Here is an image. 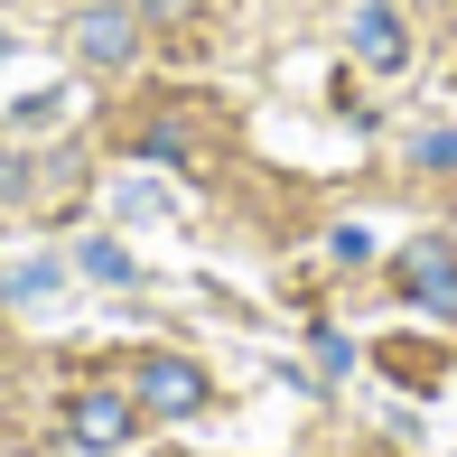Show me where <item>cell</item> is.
I'll list each match as a JSON object with an SVG mask.
<instances>
[{
    "instance_id": "6da1fadb",
    "label": "cell",
    "mask_w": 457,
    "mask_h": 457,
    "mask_svg": "<svg viewBox=\"0 0 457 457\" xmlns=\"http://www.w3.org/2000/svg\"><path fill=\"white\" fill-rule=\"evenodd\" d=\"M392 289H402L411 308H439V318H457V243H448V234L402 243V262H392Z\"/></svg>"
},
{
    "instance_id": "7a4b0ae2",
    "label": "cell",
    "mask_w": 457,
    "mask_h": 457,
    "mask_svg": "<svg viewBox=\"0 0 457 457\" xmlns=\"http://www.w3.org/2000/svg\"><path fill=\"white\" fill-rule=\"evenodd\" d=\"M66 429H75V448L112 457V448H131V429H140V402H131V392H112V383H85V392L66 402Z\"/></svg>"
},
{
    "instance_id": "3957f363",
    "label": "cell",
    "mask_w": 457,
    "mask_h": 457,
    "mask_svg": "<svg viewBox=\"0 0 457 457\" xmlns=\"http://www.w3.org/2000/svg\"><path fill=\"white\" fill-rule=\"evenodd\" d=\"M205 392H215V383H205L187 355H150V364L131 373V402L150 411V420H196V411H205Z\"/></svg>"
},
{
    "instance_id": "277c9868",
    "label": "cell",
    "mask_w": 457,
    "mask_h": 457,
    "mask_svg": "<svg viewBox=\"0 0 457 457\" xmlns=\"http://www.w3.org/2000/svg\"><path fill=\"white\" fill-rule=\"evenodd\" d=\"M75 56H85V66H131V56H140V10H131V0H85Z\"/></svg>"
},
{
    "instance_id": "5b68a950",
    "label": "cell",
    "mask_w": 457,
    "mask_h": 457,
    "mask_svg": "<svg viewBox=\"0 0 457 457\" xmlns=\"http://www.w3.org/2000/svg\"><path fill=\"white\" fill-rule=\"evenodd\" d=\"M345 37H355V56H364L373 75H402V66H411V29H402V10H392V0H355Z\"/></svg>"
},
{
    "instance_id": "8992f818",
    "label": "cell",
    "mask_w": 457,
    "mask_h": 457,
    "mask_svg": "<svg viewBox=\"0 0 457 457\" xmlns=\"http://www.w3.org/2000/svg\"><path fill=\"white\" fill-rule=\"evenodd\" d=\"M85 271L94 280H131V253H121V243H85Z\"/></svg>"
},
{
    "instance_id": "52a82bcc",
    "label": "cell",
    "mask_w": 457,
    "mask_h": 457,
    "mask_svg": "<svg viewBox=\"0 0 457 457\" xmlns=\"http://www.w3.org/2000/svg\"><path fill=\"white\" fill-rule=\"evenodd\" d=\"M411 159H420V169H457V131H420V150H411Z\"/></svg>"
},
{
    "instance_id": "ba28073f",
    "label": "cell",
    "mask_w": 457,
    "mask_h": 457,
    "mask_svg": "<svg viewBox=\"0 0 457 457\" xmlns=\"http://www.w3.org/2000/svg\"><path fill=\"white\" fill-rule=\"evenodd\" d=\"M19 187H29V169H19V159H0V196H19Z\"/></svg>"
},
{
    "instance_id": "9c48e42d",
    "label": "cell",
    "mask_w": 457,
    "mask_h": 457,
    "mask_svg": "<svg viewBox=\"0 0 457 457\" xmlns=\"http://www.w3.org/2000/svg\"><path fill=\"white\" fill-rule=\"evenodd\" d=\"M0 299H10V280H0Z\"/></svg>"
}]
</instances>
